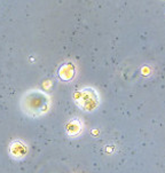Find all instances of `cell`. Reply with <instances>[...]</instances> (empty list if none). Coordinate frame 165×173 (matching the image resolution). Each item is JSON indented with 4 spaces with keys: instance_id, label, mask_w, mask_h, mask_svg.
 <instances>
[{
    "instance_id": "obj_1",
    "label": "cell",
    "mask_w": 165,
    "mask_h": 173,
    "mask_svg": "<svg viewBox=\"0 0 165 173\" xmlns=\"http://www.w3.org/2000/svg\"><path fill=\"white\" fill-rule=\"evenodd\" d=\"M21 108L29 116H41L49 109V99L39 91H31L22 98Z\"/></svg>"
}]
</instances>
